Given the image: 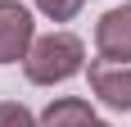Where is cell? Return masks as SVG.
Listing matches in <instances>:
<instances>
[{"mask_svg": "<svg viewBox=\"0 0 131 127\" xmlns=\"http://www.w3.org/2000/svg\"><path fill=\"white\" fill-rule=\"evenodd\" d=\"M32 41H36V32H32V9L18 5V0H0V63L27 59Z\"/></svg>", "mask_w": 131, "mask_h": 127, "instance_id": "obj_3", "label": "cell"}, {"mask_svg": "<svg viewBox=\"0 0 131 127\" xmlns=\"http://www.w3.org/2000/svg\"><path fill=\"white\" fill-rule=\"evenodd\" d=\"M86 0H36V9L50 18V23H68V18H77V9Z\"/></svg>", "mask_w": 131, "mask_h": 127, "instance_id": "obj_7", "label": "cell"}, {"mask_svg": "<svg viewBox=\"0 0 131 127\" xmlns=\"http://www.w3.org/2000/svg\"><path fill=\"white\" fill-rule=\"evenodd\" d=\"M95 50L104 55V59L131 63V0L118 5V9H108L104 18L95 23Z\"/></svg>", "mask_w": 131, "mask_h": 127, "instance_id": "obj_4", "label": "cell"}, {"mask_svg": "<svg viewBox=\"0 0 131 127\" xmlns=\"http://www.w3.org/2000/svg\"><path fill=\"white\" fill-rule=\"evenodd\" d=\"M91 127H113V123H100V118H95V123H91Z\"/></svg>", "mask_w": 131, "mask_h": 127, "instance_id": "obj_8", "label": "cell"}, {"mask_svg": "<svg viewBox=\"0 0 131 127\" xmlns=\"http://www.w3.org/2000/svg\"><path fill=\"white\" fill-rule=\"evenodd\" d=\"M91 123H95V109L81 95H59L41 114V127H91Z\"/></svg>", "mask_w": 131, "mask_h": 127, "instance_id": "obj_5", "label": "cell"}, {"mask_svg": "<svg viewBox=\"0 0 131 127\" xmlns=\"http://www.w3.org/2000/svg\"><path fill=\"white\" fill-rule=\"evenodd\" d=\"M86 68V46H81L77 32H45V37L32 41V50L23 59L27 82L36 86H54V82H68Z\"/></svg>", "mask_w": 131, "mask_h": 127, "instance_id": "obj_1", "label": "cell"}, {"mask_svg": "<svg viewBox=\"0 0 131 127\" xmlns=\"http://www.w3.org/2000/svg\"><path fill=\"white\" fill-rule=\"evenodd\" d=\"M86 77H91V91H95V100L104 109H118V114L131 109V63L100 55V59H91Z\"/></svg>", "mask_w": 131, "mask_h": 127, "instance_id": "obj_2", "label": "cell"}, {"mask_svg": "<svg viewBox=\"0 0 131 127\" xmlns=\"http://www.w3.org/2000/svg\"><path fill=\"white\" fill-rule=\"evenodd\" d=\"M0 127H41V123H36V114H32L27 104L5 100V104H0Z\"/></svg>", "mask_w": 131, "mask_h": 127, "instance_id": "obj_6", "label": "cell"}]
</instances>
